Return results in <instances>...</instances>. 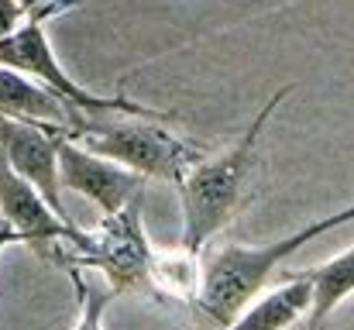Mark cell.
<instances>
[{
    "label": "cell",
    "mask_w": 354,
    "mask_h": 330,
    "mask_svg": "<svg viewBox=\"0 0 354 330\" xmlns=\"http://www.w3.org/2000/svg\"><path fill=\"white\" fill-rule=\"evenodd\" d=\"M292 86L279 90L265 107L258 110V117L248 124V131L241 134L234 148H227L217 158H203L196 162L186 179L179 183V200H183V248L189 251H203V244L227 227V220L241 210V203L251 196V183L258 172V138L272 117V110L289 97Z\"/></svg>",
    "instance_id": "cell-1"
},
{
    "label": "cell",
    "mask_w": 354,
    "mask_h": 330,
    "mask_svg": "<svg viewBox=\"0 0 354 330\" xmlns=\"http://www.w3.org/2000/svg\"><path fill=\"white\" fill-rule=\"evenodd\" d=\"M354 220V207L341 210V214H330L324 220H313L310 227L289 234V237H279L272 244H258V248H244V244H224L217 248L207 262H203V296H200V310L217 320V324H231L237 313L258 300V293L272 282L275 268L296 255L303 244L317 241L320 234L341 227Z\"/></svg>",
    "instance_id": "cell-2"
},
{
    "label": "cell",
    "mask_w": 354,
    "mask_h": 330,
    "mask_svg": "<svg viewBox=\"0 0 354 330\" xmlns=\"http://www.w3.org/2000/svg\"><path fill=\"white\" fill-rule=\"evenodd\" d=\"M69 138L145 179H165L176 186L186 179V172L196 162L207 158L196 145L158 127V120L151 117H127V113L93 117L90 113L80 120V127Z\"/></svg>",
    "instance_id": "cell-3"
},
{
    "label": "cell",
    "mask_w": 354,
    "mask_h": 330,
    "mask_svg": "<svg viewBox=\"0 0 354 330\" xmlns=\"http://www.w3.org/2000/svg\"><path fill=\"white\" fill-rule=\"evenodd\" d=\"M83 0H55L52 7L31 14L10 38L0 42V66L7 69H17V73H28L31 80L45 83L48 90H55L66 104H73L83 113H93V117H107V113H127V117H151V120H165L169 113L162 110H148L127 97H100V93H90L86 86H80L59 62V55L52 52V42L45 35V21L76 7Z\"/></svg>",
    "instance_id": "cell-4"
},
{
    "label": "cell",
    "mask_w": 354,
    "mask_h": 330,
    "mask_svg": "<svg viewBox=\"0 0 354 330\" xmlns=\"http://www.w3.org/2000/svg\"><path fill=\"white\" fill-rule=\"evenodd\" d=\"M62 248V244H55ZM151 244L141 227V196L127 203L118 214H107L97 230L86 234L83 248H66L55 258L66 268H93L107 275L114 293H134L148 286V265H151Z\"/></svg>",
    "instance_id": "cell-5"
},
{
    "label": "cell",
    "mask_w": 354,
    "mask_h": 330,
    "mask_svg": "<svg viewBox=\"0 0 354 330\" xmlns=\"http://www.w3.org/2000/svg\"><path fill=\"white\" fill-rule=\"evenodd\" d=\"M62 131L66 127L28 124V120H14V117L0 113V152L7 155L14 172L21 179H28L59 217L76 223L73 214L66 210V200H62V172H59V138H62Z\"/></svg>",
    "instance_id": "cell-6"
},
{
    "label": "cell",
    "mask_w": 354,
    "mask_h": 330,
    "mask_svg": "<svg viewBox=\"0 0 354 330\" xmlns=\"http://www.w3.org/2000/svg\"><path fill=\"white\" fill-rule=\"evenodd\" d=\"M0 220L31 248H48V244H62V248H83L86 234L80 223L62 220L45 196L14 172V165L7 162V155L0 152Z\"/></svg>",
    "instance_id": "cell-7"
},
{
    "label": "cell",
    "mask_w": 354,
    "mask_h": 330,
    "mask_svg": "<svg viewBox=\"0 0 354 330\" xmlns=\"http://www.w3.org/2000/svg\"><path fill=\"white\" fill-rule=\"evenodd\" d=\"M59 172H62V186L93 200L104 217L134 203L148 183L145 176L83 148L80 141L69 138V131H62V138H59Z\"/></svg>",
    "instance_id": "cell-8"
},
{
    "label": "cell",
    "mask_w": 354,
    "mask_h": 330,
    "mask_svg": "<svg viewBox=\"0 0 354 330\" xmlns=\"http://www.w3.org/2000/svg\"><path fill=\"white\" fill-rule=\"evenodd\" d=\"M0 113L14 120H28V124H55V127H66L69 134L80 127L83 117H90L73 104H66L45 83L31 80L28 73L7 69V66H0Z\"/></svg>",
    "instance_id": "cell-9"
},
{
    "label": "cell",
    "mask_w": 354,
    "mask_h": 330,
    "mask_svg": "<svg viewBox=\"0 0 354 330\" xmlns=\"http://www.w3.org/2000/svg\"><path fill=\"white\" fill-rule=\"evenodd\" d=\"M282 275L286 279L272 293L248 303L224 330H289L292 324H299L303 313H310L313 286L299 272H282Z\"/></svg>",
    "instance_id": "cell-10"
},
{
    "label": "cell",
    "mask_w": 354,
    "mask_h": 330,
    "mask_svg": "<svg viewBox=\"0 0 354 330\" xmlns=\"http://www.w3.org/2000/svg\"><path fill=\"white\" fill-rule=\"evenodd\" d=\"M148 286L165 296L176 300L183 306H200L203 296V258L200 251L189 248H176V251H151V265H148Z\"/></svg>",
    "instance_id": "cell-11"
},
{
    "label": "cell",
    "mask_w": 354,
    "mask_h": 330,
    "mask_svg": "<svg viewBox=\"0 0 354 330\" xmlns=\"http://www.w3.org/2000/svg\"><path fill=\"white\" fill-rule=\"evenodd\" d=\"M299 275L310 279V286H313V303H310L306 317L317 320V324H327L330 313L354 293V244L344 255H337V258H330L324 265L303 268Z\"/></svg>",
    "instance_id": "cell-12"
},
{
    "label": "cell",
    "mask_w": 354,
    "mask_h": 330,
    "mask_svg": "<svg viewBox=\"0 0 354 330\" xmlns=\"http://www.w3.org/2000/svg\"><path fill=\"white\" fill-rule=\"evenodd\" d=\"M69 279H73V289L80 296V320L76 330H104V317H107V306L111 300L118 296L114 289H93L86 279H83V268H69Z\"/></svg>",
    "instance_id": "cell-13"
},
{
    "label": "cell",
    "mask_w": 354,
    "mask_h": 330,
    "mask_svg": "<svg viewBox=\"0 0 354 330\" xmlns=\"http://www.w3.org/2000/svg\"><path fill=\"white\" fill-rule=\"evenodd\" d=\"M28 17H31V14H24V7H21L17 0H0V42L10 38Z\"/></svg>",
    "instance_id": "cell-14"
},
{
    "label": "cell",
    "mask_w": 354,
    "mask_h": 330,
    "mask_svg": "<svg viewBox=\"0 0 354 330\" xmlns=\"http://www.w3.org/2000/svg\"><path fill=\"white\" fill-rule=\"evenodd\" d=\"M14 241H21V237H17V234H14L10 227H3V230H0V251H3L7 244H14Z\"/></svg>",
    "instance_id": "cell-15"
},
{
    "label": "cell",
    "mask_w": 354,
    "mask_h": 330,
    "mask_svg": "<svg viewBox=\"0 0 354 330\" xmlns=\"http://www.w3.org/2000/svg\"><path fill=\"white\" fill-rule=\"evenodd\" d=\"M289 330H327V324H317V320H310V317H306L303 324H292Z\"/></svg>",
    "instance_id": "cell-16"
},
{
    "label": "cell",
    "mask_w": 354,
    "mask_h": 330,
    "mask_svg": "<svg viewBox=\"0 0 354 330\" xmlns=\"http://www.w3.org/2000/svg\"><path fill=\"white\" fill-rule=\"evenodd\" d=\"M3 227H7V223H3V220H0V230H3Z\"/></svg>",
    "instance_id": "cell-17"
}]
</instances>
